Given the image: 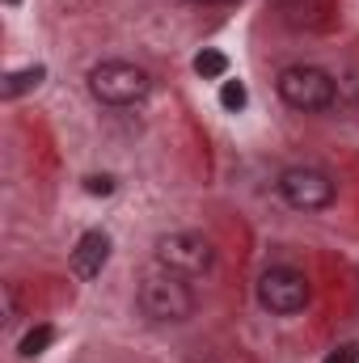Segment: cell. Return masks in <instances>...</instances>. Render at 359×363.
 Here are the masks:
<instances>
[{"mask_svg": "<svg viewBox=\"0 0 359 363\" xmlns=\"http://www.w3.org/2000/svg\"><path fill=\"white\" fill-rule=\"evenodd\" d=\"M140 308L153 321H186L194 313V291L182 283V274L161 271L140 283Z\"/></svg>", "mask_w": 359, "mask_h": 363, "instance_id": "obj_1", "label": "cell"}, {"mask_svg": "<svg viewBox=\"0 0 359 363\" xmlns=\"http://www.w3.org/2000/svg\"><path fill=\"white\" fill-rule=\"evenodd\" d=\"M157 267L182 274V279H199L216 267V250L199 233H170L157 241Z\"/></svg>", "mask_w": 359, "mask_h": 363, "instance_id": "obj_2", "label": "cell"}, {"mask_svg": "<svg viewBox=\"0 0 359 363\" xmlns=\"http://www.w3.org/2000/svg\"><path fill=\"white\" fill-rule=\"evenodd\" d=\"M89 93L106 106H131L148 93V72L123 60H106L89 72Z\"/></svg>", "mask_w": 359, "mask_h": 363, "instance_id": "obj_3", "label": "cell"}, {"mask_svg": "<svg viewBox=\"0 0 359 363\" xmlns=\"http://www.w3.org/2000/svg\"><path fill=\"white\" fill-rule=\"evenodd\" d=\"M279 97L292 106V110H326L334 101V81L321 72V68H287L279 77Z\"/></svg>", "mask_w": 359, "mask_h": 363, "instance_id": "obj_4", "label": "cell"}, {"mask_svg": "<svg viewBox=\"0 0 359 363\" xmlns=\"http://www.w3.org/2000/svg\"><path fill=\"white\" fill-rule=\"evenodd\" d=\"M309 279L300 271H292V267H270L263 279H258V300H263V308L270 313H300L304 304H309Z\"/></svg>", "mask_w": 359, "mask_h": 363, "instance_id": "obj_5", "label": "cell"}, {"mask_svg": "<svg viewBox=\"0 0 359 363\" xmlns=\"http://www.w3.org/2000/svg\"><path fill=\"white\" fill-rule=\"evenodd\" d=\"M279 194L300 211H321V207L334 203V182L321 169H287L279 178Z\"/></svg>", "mask_w": 359, "mask_h": 363, "instance_id": "obj_6", "label": "cell"}, {"mask_svg": "<svg viewBox=\"0 0 359 363\" xmlns=\"http://www.w3.org/2000/svg\"><path fill=\"white\" fill-rule=\"evenodd\" d=\"M106 262H110V237L106 233H85L81 245L72 250V271L81 279H97Z\"/></svg>", "mask_w": 359, "mask_h": 363, "instance_id": "obj_7", "label": "cell"}, {"mask_svg": "<svg viewBox=\"0 0 359 363\" xmlns=\"http://www.w3.org/2000/svg\"><path fill=\"white\" fill-rule=\"evenodd\" d=\"M43 81H47V68H38V64H34V68H21V72H9V77H4V85H0V97H4V101H13V97H21V93L38 89Z\"/></svg>", "mask_w": 359, "mask_h": 363, "instance_id": "obj_8", "label": "cell"}, {"mask_svg": "<svg viewBox=\"0 0 359 363\" xmlns=\"http://www.w3.org/2000/svg\"><path fill=\"white\" fill-rule=\"evenodd\" d=\"M51 338H55V330H51V325H34V330H30V334L21 338V355H26V359L43 355V351L51 347Z\"/></svg>", "mask_w": 359, "mask_h": 363, "instance_id": "obj_9", "label": "cell"}, {"mask_svg": "<svg viewBox=\"0 0 359 363\" xmlns=\"http://www.w3.org/2000/svg\"><path fill=\"white\" fill-rule=\"evenodd\" d=\"M224 68H228V60H224L220 51H199V55H194V72L207 77V81H211V77H224Z\"/></svg>", "mask_w": 359, "mask_h": 363, "instance_id": "obj_10", "label": "cell"}, {"mask_svg": "<svg viewBox=\"0 0 359 363\" xmlns=\"http://www.w3.org/2000/svg\"><path fill=\"white\" fill-rule=\"evenodd\" d=\"M245 97H250V93H245L241 81H224V89H220V106H224V110H241Z\"/></svg>", "mask_w": 359, "mask_h": 363, "instance_id": "obj_11", "label": "cell"}, {"mask_svg": "<svg viewBox=\"0 0 359 363\" xmlns=\"http://www.w3.org/2000/svg\"><path fill=\"white\" fill-rule=\"evenodd\" d=\"M355 347H334V351H330V355H326V363H355Z\"/></svg>", "mask_w": 359, "mask_h": 363, "instance_id": "obj_12", "label": "cell"}, {"mask_svg": "<svg viewBox=\"0 0 359 363\" xmlns=\"http://www.w3.org/2000/svg\"><path fill=\"white\" fill-rule=\"evenodd\" d=\"M85 190H89V194H110V190H114V182H110V178H89V182H85Z\"/></svg>", "mask_w": 359, "mask_h": 363, "instance_id": "obj_13", "label": "cell"}, {"mask_svg": "<svg viewBox=\"0 0 359 363\" xmlns=\"http://www.w3.org/2000/svg\"><path fill=\"white\" fill-rule=\"evenodd\" d=\"M203 4H220V0H203Z\"/></svg>", "mask_w": 359, "mask_h": 363, "instance_id": "obj_14", "label": "cell"}, {"mask_svg": "<svg viewBox=\"0 0 359 363\" xmlns=\"http://www.w3.org/2000/svg\"><path fill=\"white\" fill-rule=\"evenodd\" d=\"M4 4H17V0H4Z\"/></svg>", "mask_w": 359, "mask_h": 363, "instance_id": "obj_15", "label": "cell"}]
</instances>
